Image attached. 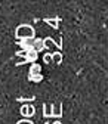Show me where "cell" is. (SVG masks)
Wrapping results in <instances>:
<instances>
[{
	"label": "cell",
	"instance_id": "obj_1",
	"mask_svg": "<svg viewBox=\"0 0 108 124\" xmlns=\"http://www.w3.org/2000/svg\"><path fill=\"white\" fill-rule=\"evenodd\" d=\"M33 41H34V37H22L21 41H19V46L21 49L25 52V50H30L33 49Z\"/></svg>",
	"mask_w": 108,
	"mask_h": 124
},
{
	"label": "cell",
	"instance_id": "obj_2",
	"mask_svg": "<svg viewBox=\"0 0 108 124\" xmlns=\"http://www.w3.org/2000/svg\"><path fill=\"white\" fill-rule=\"evenodd\" d=\"M39 59V52L34 50V49H30V50H25V61L27 62H36Z\"/></svg>",
	"mask_w": 108,
	"mask_h": 124
},
{
	"label": "cell",
	"instance_id": "obj_3",
	"mask_svg": "<svg viewBox=\"0 0 108 124\" xmlns=\"http://www.w3.org/2000/svg\"><path fill=\"white\" fill-rule=\"evenodd\" d=\"M33 49L37 50L39 53L44 49V41H43V39H34V41H33Z\"/></svg>",
	"mask_w": 108,
	"mask_h": 124
},
{
	"label": "cell",
	"instance_id": "obj_4",
	"mask_svg": "<svg viewBox=\"0 0 108 124\" xmlns=\"http://www.w3.org/2000/svg\"><path fill=\"white\" fill-rule=\"evenodd\" d=\"M28 80L31 83H40L43 80V75H42V72H39V74H28Z\"/></svg>",
	"mask_w": 108,
	"mask_h": 124
},
{
	"label": "cell",
	"instance_id": "obj_5",
	"mask_svg": "<svg viewBox=\"0 0 108 124\" xmlns=\"http://www.w3.org/2000/svg\"><path fill=\"white\" fill-rule=\"evenodd\" d=\"M39 72H42V65H39V64H36V62H33V64L30 65L28 74H39Z\"/></svg>",
	"mask_w": 108,
	"mask_h": 124
}]
</instances>
